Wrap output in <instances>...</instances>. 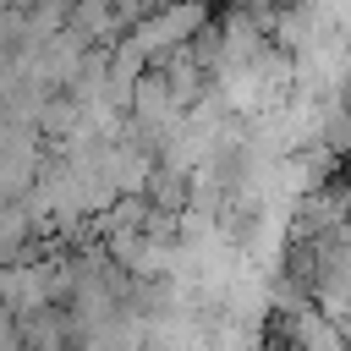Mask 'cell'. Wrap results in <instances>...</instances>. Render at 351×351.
I'll use <instances>...</instances> for the list:
<instances>
[{"instance_id": "1", "label": "cell", "mask_w": 351, "mask_h": 351, "mask_svg": "<svg viewBox=\"0 0 351 351\" xmlns=\"http://www.w3.org/2000/svg\"><path fill=\"white\" fill-rule=\"evenodd\" d=\"M27 230H33L27 208H22V203H0V263H11V258L22 252Z\"/></svg>"}]
</instances>
